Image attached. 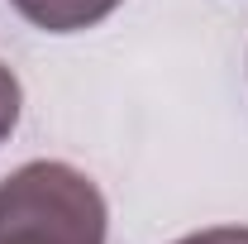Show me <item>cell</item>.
<instances>
[{"label":"cell","instance_id":"obj_4","mask_svg":"<svg viewBox=\"0 0 248 244\" xmlns=\"http://www.w3.org/2000/svg\"><path fill=\"white\" fill-rule=\"evenodd\" d=\"M177 244H248V225H210V230H196Z\"/></svg>","mask_w":248,"mask_h":244},{"label":"cell","instance_id":"obj_2","mask_svg":"<svg viewBox=\"0 0 248 244\" xmlns=\"http://www.w3.org/2000/svg\"><path fill=\"white\" fill-rule=\"evenodd\" d=\"M10 5L43 34H77L110 19L124 0H10Z\"/></svg>","mask_w":248,"mask_h":244},{"label":"cell","instance_id":"obj_1","mask_svg":"<svg viewBox=\"0 0 248 244\" xmlns=\"http://www.w3.org/2000/svg\"><path fill=\"white\" fill-rule=\"evenodd\" d=\"M100 187L58 158H33L0 177V244H105Z\"/></svg>","mask_w":248,"mask_h":244},{"label":"cell","instance_id":"obj_3","mask_svg":"<svg viewBox=\"0 0 248 244\" xmlns=\"http://www.w3.org/2000/svg\"><path fill=\"white\" fill-rule=\"evenodd\" d=\"M19 105H24V87H19V77L0 62V144L15 134V124H19Z\"/></svg>","mask_w":248,"mask_h":244}]
</instances>
